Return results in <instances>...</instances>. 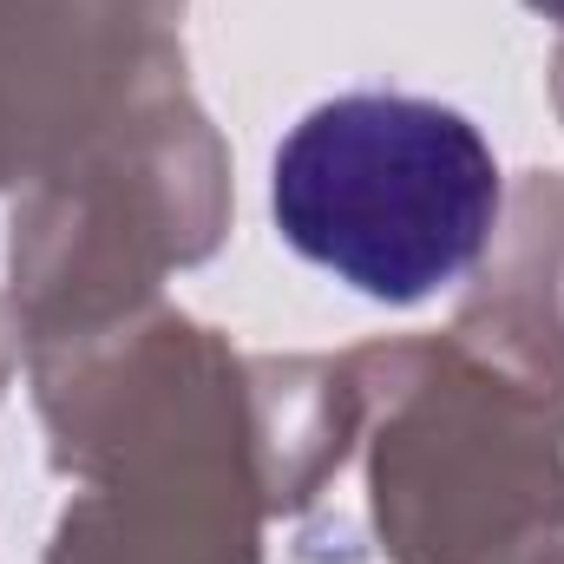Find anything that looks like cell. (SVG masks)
<instances>
[{
    "label": "cell",
    "instance_id": "obj_2",
    "mask_svg": "<svg viewBox=\"0 0 564 564\" xmlns=\"http://www.w3.org/2000/svg\"><path fill=\"white\" fill-rule=\"evenodd\" d=\"M539 13H552V20H564V0H532Z\"/></svg>",
    "mask_w": 564,
    "mask_h": 564
},
{
    "label": "cell",
    "instance_id": "obj_1",
    "mask_svg": "<svg viewBox=\"0 0 564 564\" xmlns=\"http://www.w3.org/2000/svg\"><path fill=\"white\" fill-rule=\"evenodd\" d=\"M270 204L295 257L375 302H426L479 263L499 224V164L440 99L341 93L282 139Z\"/></svg>",
    "mask_w": 564,
    "mask_h": 564
}]
</instances>
